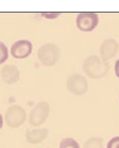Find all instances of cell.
Returning <instances> with one entry per match:
<instances>
[{
  "label": "cell",
  "mask_w": 119,
  "mask_h": 148,
  "mask_svg": "<svg viewBox=\"0 0 119 148\" xmlns=\"http://www.w3.org/2000/svg\"><path fill=\"white\" fill-rule=\"evenodd\" d=\"M83 68L84 72L92 79H100L106 75L109 66L106 61L97 56H91L84 61Z\"/></svg>",
  "instance_id": "obj_1"
},
{
  "label": "cell",
  "mask_w": 119,
  "mask_h": 148,
  "mask_svg": "<svg viewBox=\"0 0 119 148\" xmlns=\"http://www.w3.org/2000/svg\"><path fill=\"white\" fill-rule=\"evenodd\" d=\"M37 56L43 64L52 66L59 60L60 49L56 45L45 43L38 50Z\"/></svg>",
  "instance_id": "obj_2"
},
{
  "label": "cell",
  "mask_w": 119,
  "mask_h": 148,
  "mask_svg": "<svg viewBox=\"0 0 119 148\" xmlns=\"http://www.w3.org/2000/svg\"><path fill=\"white\" fill-rule=\"evenodd\" d=\"M50 105L47 102H40L30 113V123L32 126H39L45 121L50 114Z\"/></svg>",
  "instance_id": "obj_3"
},
{
  "label": "cell",
  "mask_w": 119,
  "mask_h": 148,
  "mask_svg": "<svg viewBox=\"0 0 119 148\" xmlns=\"http://www.w3.org/2000/svg\"><path fill=\"white\" fill-rule=\"evenodd\" d=\"M26 119V113L23 108L18 105L10 107L6 111L5 121L6 124L12 128L20 126Z\"/></svg>",
  "instance_id": "obj_4"
},
{
  "label": "cell",
  "mask_w": 119,
  "mask_h": 148,
  "mask_svg": "<svg viewBox=\"0 0 119 148\" xmlns=\"http://www.w3.org/2000/svg\"><path fill=\"white\" fill-rule=\"evenodd\" d=\"M67 86L69 91L73 94L82 96L87 92L88 83L84 76L80 74H74L68 78Z\"/></svg>",
  "instance_id": "obj_5"
},
{
  "label": "cell",
  "mask_w": 119,
  "mask_h": 148,
  "mask_svg": "<svg viewBox=\"0 0 119 148\" xmlns=\"http://www.w3.org/2000/svg\"><path fill=\"white\" fill-rule=\"evenodd\" d=\"M99 23V18L95 13H80L76 18L78 28L81 31H92Z\"/></svg>",
  "instance_id": "obj_6"
},
{
  "label": "cell",
  "mask_w": 119,
  "mask_h": 148,
  "mask_svg": "<svg viewBox=\"0 0 119 148\" xmlns=\"http://www.w3.org/2000/svg\"><path fill=\"white\" fill-rule=\"evenodd\" d=\"M32 50V45L29 40H19L13 45L11 53L13 57L17 59H23L28 57Z\"/></svg>",
  "instance_id": "obj_7"
},
{
  "label": "cell",
  "mask_w": 119,
  "mask_h": 148,
  "mask_svg": "<svg viewBox=\"0 0 119 148\" xmlns=\"http://www.w3.org/2000/svg\"><path fill=\"white\" fill-rule=\"evenodd\" d=\"M118 50V44L114 39L105 40L100 47V55L102 60H108L114 57Z\"/></svg>",
  "instance_id": "obj_8"
},
{
  "label": "cell",
  "mask_w": 119,
  "mask_h": 148,
  "mask_svg": "<svg viewBox=\"0 0 119 148\" xmlns=\"http://www.w3.org/2000/svg\"><path fill=\"white\" fill-rule=\"evenodd\" d=\"M2 79L8 84H12L20 79V72L13 65H6L1 72Z\"/></svg>",
  "instance_id": "obj_9"
},
{
  "label": "cell",
  "mask_w": 119,
  "mask_h": 148,
  "mask_svg": "<svg viewBox=\"0 0 119 148\" xmlns=\"http://www.w3.org/2000/svg\"><path fill=\"white\" fill-rule=\"evenodd\" d=\"M48 134V130L47 129L28 130L26 134V139L30 143L35 144L44 140Z\"/></svg>",
  "instance_id": "obj_10"
},
{
  "label": "cell",
  "mask_w": 119,
  "mask_h": 148,
  "mask_svg": "<svg viewBox=\"0 0 119 148\" xmlns=\"http://www.w3.org/2000/svg\"><path fill=\"white\" fill-rule=\"evenodd\" d=\"M103 139L100 137H92L85 142L83 148H105Z\"/></svg>",
  "instance_id": "obj_11"
},
{
  "label": "cell",
  "mask_w": 119,
  "mask_h": 148,
  "mask_svg": "<svg viewBox=\"0 0 119 148\" xmlns=\"http://www.w3.org/2000/svg\"><path fill=\"white\" fill-rule=\"evenodd\" d=\"M60 148H80L79 143L72 138H65L61 141Z\"/></svg>",
  "instance_id": "obj_12"
},
{
  "label": "cell",
  "mask_w": 119,
  "mask_h": 148,
  "mask_svg": "<svg viewBox=\"0 0 119 148\" xmlns=\"http://www.w3.org/2000/svg\"><path fill=\"white\" fill-rule=\"evenodd\" d=\"M8 57V50L6 45L0 42V64L6 61Z\"/></svg>",
  "instance_id": "obj_13"
},
{
  "label": "cell",
  "mask_w": 119,
  "mask_h": 148,
  "mask_svg": "<svg viewBox=\"0 0 119 148\" xmlns=\"http://www.w3.org/2000/svg\"><path fill=\"white\" fill-rule=\"evenodd\" d=\"M107 148H119V136H115L108 142Z\"/></svg>",
  "instance_id": "obj_14"
},
{
  "label": "cell",
  "mask_w": 119,
  "mask_h": 148,
  "mask_svg": "<svg viewBox=\"0 0 119 148\" xmlns=\"http://www.w3.org/2000/svg\"><path fill=\"white\" fill-rule=\"evenodd\" d=\"M115 70L116 76L119 78V59L116 62L115 66Z\"/></svg>",
  "instance_id": "obj_15"
},
{
  "label": "cell",
  "mask_w": 119,
  "mask_h": 148,
  "mask_svg": "<svg viewBox=\"0 0 119 148\" xmlns=\"http://www.w3.org/2000/svg\"><path fill=\"white\" fill-rule=\"evenodd\" d=\"M3 125V116L2 114H0V129L2 128Z\"/></svg>",
  "instance_id": "obj_16"
}]
</instances>
